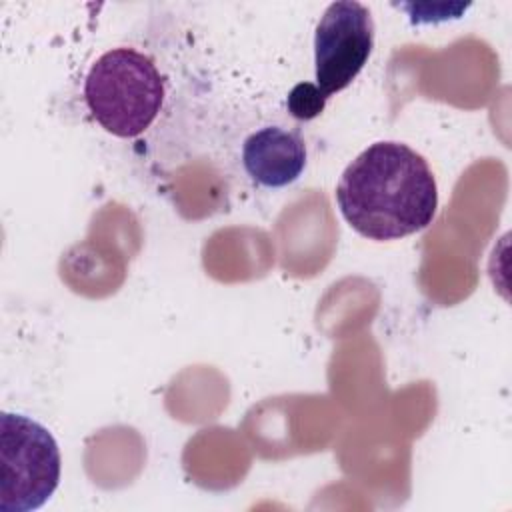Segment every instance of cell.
Segmentation results:
<instances>
[{
    "label": "cell",
    "mask_w": 512,
    "mask_h": 512,
    "mask_svg": "<svg viewBox=\"0 0 512 512\" xmlns=\"http://www.w3.org/2000/svg\"><path fill=\"white\" fill-rule=\"evenodd\" d=\"M336 204L364 238L398 240L432 224L438 186L426 158L394 140L374 142L342 172Z\"/></svg>",
    "instance_id": "6da1fadb"
},
{
    "label": "cell",
    "mask_w": 512,
    "mask_h": 512,
    "mask_svg": "<svg viewBox=\"0 0 512 512\" xmlns=\"http://www.w3.org/2000/svg\"><path fill=\"white\" fill-rule=\"evenodd\" d=\"M92 118L118 138L144 134L164 102V78L152 58L134 48H112L96 58L84 80Z\"/></svg>",
    "instance_id": "7a4b0ae2"
},
{
    "label": "cell",
    "mask_w": 512,
    "mask_h": 512,
    "mask_svg": "<svg viewBox=\"0 0 512 512\" xmlns=\"http://www.w3.org/2000/svg\"><path fill=\"white\" fill-rule=\"evenodd\" d=\"M0 510L32 512L42 508L60 482V448L52 432L26 414L0 416Z\"/></svg>",
    "instance_id": "3957f363"
},
{
    "label": "cell",
    "mask_w": 512,
    "mask_h": 512,
    "mask_svg": "<svg viewBox=\"0 0 512 512\" xmlns=\"http://www.w3.org/2000/svg\"><path fill=\"white\" fill-rule=\"evenodd\" d=\"M374 48V20L356 0L332 2L314 32V80L330 98L352 84Z\"/></svg>",
    "instance_id": "277c9868"
},
{
    "label": "cell",
    "mask_w": 512,
    "mask_h": 512,
    "mask_svg": "<svg viewBox=\"0 0 512 512\" xmlns=\"http://www.w3.org/2000/svg\"><path fill=\"white\" fill-rule=\"evenodd\" d=\"M308 152L300 132L282 126H264L242 144L246 174L264 188H284L300 178Z\"/></svg>",
    "instance_id": "5b68a950"
},
{
    "label": "cell",
    "mask_w": 512,
    "mask_h": 512,
    "mask_svg": "<svg viewBox=\"0 0 512 512\" xmlns=\"http://www.w3.org/2000/svg\"><path fill=\"white\" fill-rule=\"evenodd\" d=\"M328 96L312 82H298L286 98V106L292 118L296 120H314L326 108Z\"/></svg>",
    "instance_id": "8992f818"
}]
</instances>
